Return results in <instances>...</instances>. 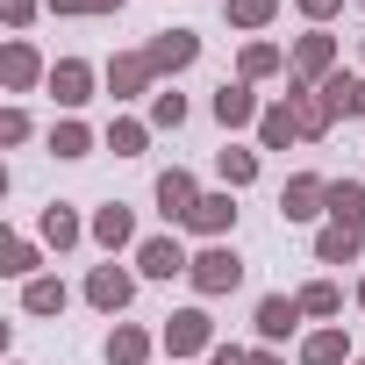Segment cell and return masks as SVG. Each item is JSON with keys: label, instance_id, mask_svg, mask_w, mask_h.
<instances>
[{"label": "cell", "instance_id": "4", "mask_svg": "<svg viewBox=\"0 0 365 365\" xmlns=\"http://www.w3.org/2000/svg\"><path fill=\"white\" fill-rule=\"evenodd\" d=\"M143 58H150V72H158V79H165V72H187V65L201 58V36H194V29H158Z\"/></svg>", "mask_w": 365, "mask_h": 365}, {"label": "cell", "instance_id": "21", "mask_svg": "<svg viewBox=\"0 0 365 365\" xmlns=\"http://www.w3.org/2000/svg\"><path fill=\"white\" fill-rule=\"evenodd\" d=\"M143 358H150V336L136 322H115L108 329V365H143Z\"/></svg>", "mask_w": 365, "mask_h": 365}, {"label": "cell", "instance_id": "16", "mask_svg": "<svg viewBox=\"0 0 365 365\" xmlns=\"http://www.w3.org/2000/svg\"><path fill=\"white\" fill-rule=\"evenodd\" d=\"M329 222L365 230V179H329Z\"/></svg>", "mask_w": 365, "mask_h": 365}, {"label": "cell", "instance_id": "22", "mask_svg": "<svg viewBox=\"0 0 365 365\" xmlns=\"http://www.w3.org/2000/svg\"><path fill=\"white\" fill-rule=\"evenodd\" d=\"M215 172H222V187L237 194V187L258 179V150H237V143H230V150H215Z\"/></svg>", "mask_w": 365, "mask_h": 365}, {"label": "cell", "instance_id": "12", "mask_svg": "<svg viewBox=\"0 0 365 365\" xmlns=\"http://www.w3.org/2000/svg\"><path fill=\"white\" fill-rule=\"evenodd\" d=\"M43 86L58 93V108H79V101H93V65H86V58H58Z\"/></svg>", "mask_w": 365, "mask_h": 365}, {"label": "cell", "instance_id": "6", "mask_svg": "<svg viewBox=\"0 0 365 365\" xmlns=\"http://www.w3.org/2000/svg\"><path fill=\"white\" fill-rule=\"evenodd\" d=\"M136 265H143V279H179V272H194V258L179 251V237H143V244H136Z\"/></svg>", "mask_w": 365, "mask_h": 365}, {"label": "cell", "instance_id": "18", "mask_svg": "<svg viewBox=\"0 0 365 365\" xmlns=\"http://www.w3.org/2000/svg\"><path fill=\"white\" fill-rule=\"evenodd\" d=\"M301 365H351V336H344V329H315V336H301Z\"/></svg>", "mask_w": 365, "mask_h": 365}, {"label": "cell", "instance_id": "30", "mask_svg": "<svg viewBox=\"0 0 365 365\" xmlns=\"http://www.w3.org/2000/svg\"><path fill=\"white\" fill-rule=\"evenodd\" d=\"M301 308H308V315H344V294H336L329 279H308V287H301Z\"/></svg>", "mask_w": 365, "mask_h": 365}, {"label": "cell", "instance_id": "3", "mask_svg": "<svg viewBox=\"0 0 365 365\" xmlns=\"http://www.w3.org/2000/svg\"><path fill=\"white\" fill-rule=\"evenodd\" d=\"M279 215H287V222H315V215H329V179L294 172V179H287V194H279Z\"/></svg>", "mask_w": 365, "mask_h": 365}, {"label": "cell", "instance_id": "25", "mask_svg": "<svg viewBox=\"0 0 365 365\" xmlns=\"http://www.w3.org/2000/svg\"><path fill=\"white\" fill-rule=\"evenodd\" d=\"M143 143H150V129H143V122H129V115H115V122H108V150H115V158H143Z\"/></svg>", "mask_w": 365, "mask_h": 365}, {"label": "cell", "instance_id": "23", "mask_svg": "<svg viewBox=\"0 0 365 365\" xmlns=\"http://www.w3.org/2000/svg\"><path fill=\"white\" fill-rule=\"evenodd\" d=\"M294 136H301V129H294V115H287V101H272V108L258 115V143H265V150H287Z\"/></svg>", "mask_w": 365, "mask_h": 365}, {"label": "cell", "instance_id": "37", "mask_svg": "<svg viewBox=\"0 0 365 365\" xmlns=\"http://www.w3.org/2000/svg\"><path fill=\"white\" fill-rule=\"evenodd\" d=\"M336 115H365V79H351V101H344Z\"/></svg>", "mask_w": 365, "mask_h": 365}, {"label": "cell", "instance_id": "36", "mask_svg": "<svg viewBox=\"0 0 365 365\" xmlns=\"http://www.w3.org/2000/svg\"><path fill=\"white\" fill-rule=\"evenodd\" d=\"M336 8H344V0H301V15H308V22H329Z\"/></svg>", "mask_w": 365, "mask_h": 365}, {"label": "cell", "instance_id": "29", "mask_svg": "<svg viewBox=\"0 0 365 365\" xmlns=\"http://www.w3.org/2000/svg\"><path fill=\"white\" fill-rule=\"evenodd\" d=\"M287 58H279V43H244V79H272Z\"/></svg>", "mask_w": 365, "mask_h": 365}, {"label": "cell", "instance_id": "13", "mask_svg": "<svg viewBox=\"0 0 365 365\" xmlns=\"http://www.w3.org/2000/svg\"><path fill=\"white\" fill-rule=\"evenodd\" d=\"M329 72H336V36H322V29L301 36V43H294V79L308 86V79H329Z\"/></svg>", "mask_w": 365, "mask_h": 365}, {"label": "cell", "instance_id": "8", "mask_svg": "<svg viewBox=\"0 0 365 365\" xmlns=\"http://www.w3.org/2000/svg\"><path fill=\"white\" fill-rule=\"evenodd\" d=\"M129 294H136V279H129L122 265H93V272H86V301H93L101 315H122Z\"/></svg>", "mask_w": 365, "mask_h": 365}, {"label": "cell", "instance_id": "7", "mask_svg": "<svg viewBox=\"0 0 365 365\" xmlns=\"http://www.w3.org/2000/svg\"><path fill=\"white\" fill-rule=\"evenodd\" d=\"M287 115H294V129L315 143V136H329V122H336V108L322 101V86H294L287 93Z\"/></svg>", "mask_w": 365, "mask_h": 365}, {"label": "cell", "instance_id": "32", "mask_svg": "<svg viewBox=\"0 0 365 365\" xmlns=\"http://www.w3.org/2000/svg\"><path fill=\"white\" fill-rule=\"evenodd\" d=\"M51 15H122V0H43Z\"/></svg>", "mask_w": 365, "mask_h": 365}, {"label": "cell", "instance_id": "10", "mask_svg": "<svg viewBox=\"0 0 365 365\" xmlns=\"http://www.w3.org/2000/svg\"><path fill=\"white\" fill-rule=\"evenodd\" d=\"M0 79H8V93H29L36 79H51V65L36 58V43H22V36H15L8 51H0Z\"/></svg>", "mask_w": 365, "mask_h": 365}, {"label": "cell", "instance_id": "17", "mask_svg": "<svg viewBox=\"0 0 365 365\" xmlns=\"http://www.w3.org/2000/svg\"><path fill=\"white\" fill-rule=\"evenodd\" d=\"M358 251H365V230H344V222H329V230L315 237V258H322V265H358Z\"/></svg>", "mask_w": 365, "mask_h": 365}, {"label": "cell", "instance_id": "33", "mask_svg": "<svg viewBox=\"0 0 365 365\" xmlns=\"http://www.w3.org/2000/svg\"><path fill=\"white\" fill-rule=\"evenodd\" d=\"M36 8H43V0H0V15H8V29H29V22H36Z\"/></svg>", "mask_w": 365, "mask_h": 365}, {"label": "cell", "instance_id": "20", "mask_svg": "<svg viewBox=\"0 0 365 365\" xmlns=\"http://www.w3.org/2000/svg\"><path fill=\"white\" fill-rule=\"evenodd\" d=\"M36 230H43V244H51V251H72V244H79V237H86V230H79V215H72V208H65V201H51V208H43V222H36Z\"/></svg>", "mask_w": 365, "mask_h": 365}, {"label": "cell", "instance_id": "34", "mask_svg": "<svg viewBox=\"0 0 365 365\" xmlns=\"http://www.w3.org/2000/svg\"><path fill=\"white\" fill-rule=\"evenodd\" d=\"M0 143H29V115H22V108L0 115Z\"/></svg>", "mask_w": 365, "mask_h": 365}, {"label": "cell", "instance_id": "39", "mask_svg": "<svg viewBox=\"0 0 365 365\" xmlns=\"http://www.w3.org/2000/svg\"><path fill=\"white\" fill-rule=\"evenodd\" d=\"M358 308H365V279H358Z\"/></svg>", "mask_w": 365, "mask_h": 365}, {"label": "cell", "instance_id": "11", "mask_svg": "<svg viewBox=\"0 0 365 365\" xmlns=\"http://www.w3.org/2000/svg\"><path fill=\"white\" fill-rule=\"evenodd\" d=\"M150 79H158V72H150V58H143V51H122V58H108V93H115V101H136V93H150Z\"/></svg>", "mask_w": 365, "mask_h": 365}, {"label": "cell", "instance_id": "2", "mask_svg": "<svg viewBox=\"0 0 365 365\" xmlns=\"http://www.w3.org/2000/svg\"><path fill=\"white\" fill-rule=\"evenodd\" d=\"M165 351H172V365L215 351V322H208V308H179V315H165Z\"/></svg>", "mask_w": 365, "mask_h": 365}, {"label": "cell", "instance_id": "5", "mask_svg": "<svg viewBox=\"0 0 365 365\" xmlns=\"http://www.w3.org/2000/svg\"><path fill=\"white\" fill-rule=\"evenodd\" d=\"M194 208H201L194 172H187V165H172V172L158 179V215H165V222H194Z\"/></svg>", "mask_w": 365, "mask_h": 365}, {"label": "cell", "instance_id": "9", "mask_svg": "<svg viewBox=\"0 0 365 365\" xmlns=\"http://www.w3.org/2000/svg\"><path fill=\"white\" fill-rule=\"evenodd\" d=\"M301 315H308V308H301V294H265L251 322H258V336H265V344H279V336H294V329H301Z\"/></svg>", "mask_w": 365, "mask_h": 365}, {"label": "cell", "instance_id": "35", "mask_svg": "<svg viewBox=\"0 0 365 365\" xmlns=\"http://www.w3.org/2000/svg\"><path fill=\"white\" fill-rule=\"evenodd\" d=\"M208 365H251V351H237V344H215V351H208Z\"/></svg>", "mask_w": 365, "mask_h": 365}, {"label": "cell", "instance_id": "15", "mask_svg": "<svg viewBox=\"0 0 365 365\" xmlns=\"http://www.w3.org/2000/svg\"><path fill=\"white\" fill-rule=\"evenodd\" d=\"M86 237H93L101 251H122V244H136V215H129L122 201H108V208H93V222H86Z\"/></svg>", "mask_w": 365, "mask_h": 365}, {"label": "cell", "instance_id": "38", "mask_svg": "<svg viewBox=\"0 0 365 365\" xmlns=\"http://www.w3.org/2000/svg\"><path fill=\"white\" fill-rule=\"evenodd\" d=\"M251 365H279V358H272V351H251Z\"/></svg>", "mask_w": 365, "mask_h": 365}, {"label": "cell", "instance_id": "14", "mask_svg": "<svg viewBox=\"0 0 365 365\" xmlns=\"http://www.w3.org/2000/svg\"><path fill=\"white\" fill-rule=\"evenodd\" d=\"M265 108H258V93H251V79H237V86H215V122L222 129H251Z\"/></svg>", "mask_w": 365, "mask_h": 365}, {"label": "cell", "instance_id": "24", "mask_svg": "<svg viewBox=\"0 0 365 365\" xmlns=\"http://www.w3.org/2000/svg\"><path fill=\"white\" fill-rule=\"evenodd\" d=\"M0 272L29 287V279H36V244H29V237H8V244H0Z\"/></svg>", "mask_w": 365, "mask_h": 365}, {"label": "cell", "instance_id": "1", "mask_svg": "<svg viewBox=\"0 0 365 365\" xmlns=\"http://www.w3.org/2000/svg\"><path fill=\"white\" fill-rule=\"evenodd\" d=\"M187 279H194V294H201V301L237 294V287H244V258H237L230 244H208V251L194 258V272H187Z\"/></svg>", "mask_w": 365, "mask_h": 365}, {"label": "cell", "instance_id": "27", "mask_svg": "<svg viewBox=\"0 0 365 365\" xmlns=\"http://www.w3.org/2000/svg\"><path fill=\"white\" fill-rule=\"evenodd\" d=\"M51 150H58V158H86V150H93V129H86V122H58V129H51Z\"/></svg>", "mask_w": 365, "mask_h": 365}, {"label": "cell", "instance_id": "28", "mask_svg": "<svg viewBox=\"0 0 365 365\" xmlns=\"http://www.w3.org/2000/svg\"><path fill=\"white\" fill-rule=\"evenodd\" d=\"M222 15H230L237 29H265V22L279 15V0H230V8H222Z\"/></svg>", "mask_w": 365, "mask_h": 365}, {"label": "cell", "instance_id": "19", "mask_svg": "<svg viewBox=\"0 0 365 365\" xmlns=\"http://www.w3.org/2000/svg\"><path fill=\"white\" fill-rule=\"evenodd\" d=\"M230 222H237V201H230V187H222V194H201V208H194V222H187V230H201V237H222Z\"/></svg>", "mask_w": 365, "mask_h": 365}, {"label": "cell", "instance_id": "26", "mask_svg": "<svg viewBox=\"0 0 365 365\" xmlns=\"http://www.w3.org/2000/svg\"><path fill=\"white\" fill-rule=\"evenodd\" d=\"M22 308H29V315H58V308H65V279H29V287H22Z\"/></svg>", "mask_w": 365, "mask_h": 365}, {"label": "cell", "instance_id": "31", "mask_svg": "<svg viewBox=\"0 0 365 365\" xmlns=\"http://www.w3.org/2000/svg\"><path fill=\"white\" fill-rule=\"evenodd\" d=\"M187 122V101L179 93H150V129H179Z\"/></svg>", "mask_w": 365, "mask_h": 365}]
</instances>
